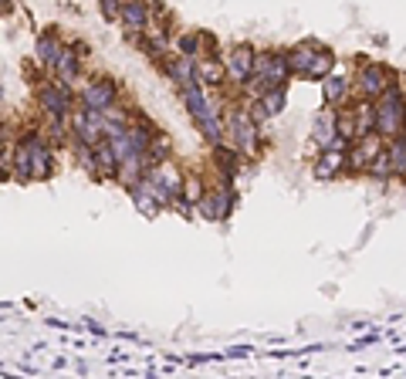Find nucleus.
I'll use <instances>...</instances> for the list:
<instances>
[{
	"mask_svg": "<svg viewBox=\"0 0 406 379\" xmlns=\"http://www.w3.org/2000/svg\"><path fill=\"white\" fill-rule=\"evenodd\" d=\"M180 98H183V105H187V112L194 115V122L200 126V133H203V139L213 146H224L227 142V129H224V119H220V112L213 109L210 95L203 92L200 85H187V88H180Z\"/></svg>",
	"mask_w": 406,
	"mask_h": 379,
	"instance_id": "f257e3e1",
	"label": "nucleus"
},
{
	"mask_svg": "<svg viewBox=\"0 0 406 379\" xmlns=\"http://www.w3.org/2000/svg\"><path fill=\"white\" fill-rule=\"evenodd\" d=\"M376 135H379L386 146L406 139V98L400 88L386 92L376 102Z\"/></svg>",
	"mask_w": 406,
	"mask_h": 379,
	"instance_id": "f03ea898",
	"label": "nucleus"
},
{
	"mask_svg": "<svg viewBox=\"0 0 406 379\" xmlns=\"http://www.w3.org/2000/svg\"><path fill=\"white\" fill-rule=\"evenodd\" d=\"M38 105H41V112L48 115V122H68L78 109L72 85H65V81H58V78L41 81L38 85Z\"/></svg>",
	"mask_w": 406,
	"mask_h": 379,
	"instance_id": "7ed1b4c3",
	"label": "nucleus"
},
{
	"mask_svg": "<svg viewBox=\"0 0 406 379\" xmlns=\"http://www.w3.org/2000/svg\"><path fill=\"white\" fill-rule=\"evenodd\" d=\"M224 129H227V142L241 156H254L257 152V122L251 119L248 105H234L231 115L224 119Z\"/></svg>",
	"mask_w": 406,
	"mask_h": 379,
	"instance_id": "20e7f679",
	"label": "nucleus"
},
{
	"mask_svg": "<svg viewBox=\"0 0 406 379\" xmlns=\"http://www.w3.org/2000/svg\"><path fill=\"white\" fill-rule=\"evenodd\" d=\"M352 88H356V95H359L363 102H379L386 92L396 88V75L389 72L386 65L369 61V65L359 68V75H356V81H352Z\"/></svg>",
	"mask_w": 406,
	"mask_h": 379,
	"instance_id": "39448f33",
	"label": "nucleus"
},
{
	"mask_svg": "<svg viewBox=\"0 0 406 379\" xmlns=\"http://www.w3.org/2000/svg\"><path fill=\"white\" fill-rule=\"evenodd\" d=\"M78 105H85L92 112H105V109L119 105V81L109 75H92L78 92Z\"/></svg>",
	"mask_w": 406,
	"mask_h": 379,
	"instance_id": "423d86ee",
	"label": "nucleus"
},
{
	"mask_svg": "<svg viewBox=\"0 0 406 379\" xmlns=\"http://www.w3.org/2000/svg\"><path fill=\"white\" fill-rule=\"evenodd\" d=\"M224 65H227V81H234V85H248L254 75V68H257V51H254V44H248V41H241V44H234L231 55L224 58Z\"/></svg>",
	"mask_w": 406,
	"mask_h": 379,
	"instance_id": "0eeeda50",
	"label": "nucleus"
},
{
	"mask_svg": "<svg viewBox=\"0 0 406 379\" xmlns=\"http://www.w3.org/2000/svg\"><path fill=\"white\" fill-rule=\"evenodd\" d=\"M44 135L38 129H27L18 135L14 142V180L18 183H34V146H38Z\"/></svg>",
	"mask_w": 406,
	"mask_h": 379,
	"instance_id": "6e6552de",
	"label": "nucleus"
},
{
	"mask_svg": "<svg viewBox=\"0 0 406 379\" xmlns=\"http://www.w3.org/2000/svg\"><path fill=\"white\" fill-rule=\"evenodd\" d=\"M200 213H203V220H213V224H220V220H227L234 210V187L227 180H220V183H213L207 190V197H203V204H200Z\"/></svg>",
	"mask_w": 406,
	"mask_h": 379,
	"instance_id": "1a4fd4ad",
	"label": "nucleus"
},
{
	"mask_svg": "<svg viewBox=\"0 0 406 379\" xmlns=\"http://www.w3.org/2000/svg\"><path fill=\"white\" fill-rule=\"evenodd\" d=\"M254 75L264 78L271 88H288L291 68H288L285 51H257V68H254Z\"/></svg>",
	"mask_w": 406,
	"mask_h": 379,
	"instance_id": "9d476101",
	"label": "nucleus"
},
{
	"mask_svg": "<svg viewBox=\"0 0 406 379\" xmlns=\"http://www.w3.org/2000/svg\"><path fill=\"white\" fill-rule=\"evenodd\" d=\"M311 139L322 152L335 146V139H339V112L335 109H325V105L318 109L315 122H311Z\"/></svg>",
	"mask_w": 406,
	"mask_h": 379,
	"instance_id": "9b49d317",
	"label": "nucleus"
},
{
	"mask_svg": "<svg viewBox=\"0 0 406 379\" xmlns=\"http://www.w3.org/2000/svg\"><path fill=\"white\" fill-rule=\"evenodd\" d=\"M386 149V142L379 139V135H369V139H356L352 142V149H349V170L356 173H369V166H372V159L379 156V152Z\"/></svg>",
	"mask_w": 406,
	"mask_h": 379,
	"instance_id": "f8f14e48",
	"label": "nucleus"
},
{
	"mask_svg": "<svg viewBox=\"0 0 406 379\" xmlns=\"http://www.w3.org/2000/svg\"><path fill=\"white\" fill-rule=\"evenodd\" d=\"M61 55H65V44H61V38H58V27H44L38 34V44H34L38 65H44V68L55 72V65H58Z\"/></svg>",
	"mask_w": 406,
	"mask_h": 379,
	"instance_id": "ddd939ff",
	"label": "nucleus"
},
{
	"mask_svg": "<svg viewBox=\"0 0 406 379\" xmlns=\"http://www.w3.org/2000/svg\"><path fill=\"white\" fill-rule=\"evenodd\" d=\"M318 41H298V44H291L288 51H285V58H288V68H291V75H298V78H305L309 75V68H311V61H315V55H318Z\"/></svg>",
	"mask_w": 406,
	"mask_h": 379,
	"instance_id": "4468645a",
	"label": "nucleus"
},
{
	"mask_svg": "<svg viewBox=\"0 0 406 379\" xmlns=\"http://www.w3.org/2000/svg\"><path fill=\"white\" fill-rule=\"evenodd\" d=\"M349 95H352V81L346 75H332L329 81H322V105L335 109V105H346Z\"/></svg>",
	"mask_w": 406,
	"mask_h": 379,
	"instance_id": "2eb2a0df",
	"label": "nucleus"
},
{
	"mask_svg": "<svg viewBox=\"0 0 406 379\" xmlns=\"http://www.w3.org/2000/svg\"><path fill=\"white\" fill-rule=\"evenodd\" d=\"M224 81H227V65H224V58H203L200 68H196V85H200V88H203V85L220 88Z\"/></svg>",
	"mask_w": 406,
	"mask_h": 379,
	"instance_id": "dca6fc26",
	"label": "nucleus"
},
{
	"mask_svg": "<svg viewBox=\"0 0 406 379\" xmlns=\"http://www.w3.org/2000/svg\"><path fill=\"white\" fill-rule=\"evenodd\" d=\"M342 170H349V152H335V149L318 152V159H315V176L318 180H332Z\"/></svg>",
	"mask_w": 406,
	"mask_h": 379,
	"instance_id": "f3484780",
	"label": "nucleus"
},
{
	"mask_svg": "<svg viewBox=\"0 0 406 379\" xmlns=\"http://www.w3.org/2000/svg\"><path fill=\"white\" fill-rule=\"evenodd\" d=\"M352 119H356V133L359 139H369V135H376V102H356L352 105Z\"/></svg>",
	"mask_w": 406,
	"mask_h": 379,
	"instance_id": "a211bd4d",
	"label": "nucleus"
},
{
	"mask_svg": "<svg viewBox=\"0 0 406 379\" xmlns=\"http://www.w3.org/2000/svg\"><path fill=\"white\" fill-rule=\"evenodd\" d=\"M210 156H213V163L220 166V173H224V180L231 183L234 176H237V163H241V152L234 149L231 142H224V146H213Z\"/></svg>",
	"mask_w": 406,
	"mask_h": 379,
	"instance_id": "6ab92c4d",
	"label": "nucleus"
},
{
	"mask_svg": "<svg viewBox=\"0 0 406 379\" xmlns=\"http://www.w3.org/2000/svg\"><path fill=\"white\" fill-rule=\"evenodd\" d=\"M55 176V149L48 146V139H41L34 146V183L38 180H51Z\"/></svg>",
	"mask_w": 406,
	"mask_h": 379,
	"instance_id": "aec40b11",
	"label": "nucleus"
},
{
	"mask_svg": "<svg viewBox=\"0 0 406 379\" xmlns=\"http://www.w3.org/2000/svg\"><path fill=\"white\" fill-rule=\"evenodd\" d=\"M332 72H335V55H332L329 48L322 44L318 48V55H315V61H311V68H309V81H329Z\"/></svg>",
	"mask_w": 406,
	"mask_h": 379,
	"instance_id": "412c9836",
	"label": "nucleus"
},
{
	"mask_svg": "<svg viewBox=\"0 0 406 379\" xmlns=\"http://www.w3.org/2000/svg\"><path fill=\"white\" fill-rule=\"evenodd\" d=\"M95 163H98V180H119V159L109 142L95 146Z\"/></svg>",
	"mask_w": 406,
	"mask_h": 379,
	"instance_id": "4be33fe9",
	"label": "nucleus"
},
{
	"mask_svg": "<svg viewBox=\"0 0 406 379\" xmlns=\"http://www.w3.org/2000/svg\"><path fill=\"white\" fill-rule=\"evenodd\" d=\"M129 197H133L135 210H139L142 217H149V220H153V217H159V210H163V207H159V200L149 193V187H146V183H139L135 190H129Z\"/></svg>",
	"mask_w": 406,
	"mask_h": 379,
	"instance_id": "5701e85b",
	"label": "nucleus"
},
{
	"mask_svg": "<svg viewBox=\"0 0 406 379\" xmlns=\"http://www.w3.org/2000/svg\"><path fill=\"white\" fill-rule=\"evenodd\" d=\"M78 72H81V58H78L72 48H65V55H61L58 65H55V78L65 81V85H72V81L78 78Z\"/></svg>",
	"mask_w": 406,
	"mask_h": 379,
	"instance_id": "b1692460",
	"label": "nucleus"
},
{
	"mask_svg": "<svg viewBox=\"0 0 406 379\" xmlns=\"http://www.w3.org/2000/svg\"><path fill=\"white\" fill-rule=\"evenodd\" d=\"M170 156H173V139H170L166 133H156L153 146H149V170L163 166V163H173Z\"/></svg>",
	"mask_w": 406,
	"mask_h": 379,
	"instance_id": "393cba45",
	"label": "nucleus"
},
{
	"mask_svg": "<svg viewBox=\"0 0 406 379\" xmlns=\"http://www.w3.org/2000/svg\"><path fill=\"white\" fill-rule=\"evenodd\" d=\"M203 197H207L203 180H200L196 173H187V180H183V204H187V207H200Z\"/></svg>",
	"mask_w": 406,
	"mask_h": 379,
	"instance_id": "a878e982",
	"label": "nucleus"
},
{
	"mask_svg": "<svg viewBox=\"0 0 406 379\" xmlns=\"http://www.w3.org/2000/svg\"><path fill=\"white\" fill-rule=\"evenodd\" d=\"M176 44V55L183 58H200V44H203V31H187L173 41Z\"/></svg>",
	"mask_w": 406,
	"mask_h": 379,
	"instance_id": "bb28decb",
	"label": "nucleus"
},
{
	"mask_svg": "<svg viewBox=\"0 0 406 379\" xmlns=\"http://www.w3.org/2000/svg\"><path fill=\"white\" fill-rule=\"evenodd\" d=\"M257 102H261L264 115H268V119H274V115L285 112V105H288V88H274V92H268L264 98H257Z\"/></svg>",
	"mask_w": 406,
	"mask_h": 379,
	"instance_id": "cd10ccee",
	"label": "nucleus"
},
{
	"mask_svg": "<svg viewBox=\"0 0 406 379\" xmlns=\"http://www.w3.org/2000/svg\"><path fill=\"white\" fill-rule=\"evenodd\" d=\"M369 176L372 180H393L396 173H393V159H389V152L383 149L376 159H372V166H369Z\"/></svg>",
	"mask_w": 406,
	"mask_h": 379,
	"instance_id": "c85d7f7f",
	"label": "nucleus"
},
{
	"mask_svg": "<svg viewBox=\"0 0 406 379\" xmlns=\"http://www.w3.org/2000/svg\"><path fill=\"white\" fill-rule=\"evenodd\" d=\"M102 14H105V20H119V24H122V4H116V0H102Z\"/></svg>",
	"mask_w": 406,
	"mask_h": 379,
	"instance_id": "c756f323",
	"label": "nucleus"
},
{
	"mask_svg": "<svg viewBox=\"0 0 406 379\" xmlns=\"http://www.w3.org/2000/svg\"><path fill=\"white\" fill-rule=\"evenodd\" d=\"M224 356H227V359H248V356H251V345H234Z\"/></svg>",
	"mask_w": 406,
	"mask_h": 379,
	"instance_id": "7c9ffc66",
	"label": "nucleus"
},
{
	"mask_svg": "<svg viewBox=\"0 0 406 379\" xmlns=\"http://www.w3.org/2000/svg\"><path fill=\"white\" fill-rule=\"evenodd\" d=\"M48 325H51V328H68V332H81L78 325H72V322H61V319H48Z\"/></svg>",
	"mask_w": 406,
	"mask_h": 379,
	"instance_id": "2f4dec72",
	"label": "nucleus"
},
{
	"mask_svg": "<svg viewBox=\"0 0 406 379\" xmlns=\"http://www.w3.org/2000/svg\"><path fill=\"white\" fill-rule=\"evenodd\" d=\"M85 328H88V332H92V335H98V339H102V335H105V328H102V325H98V322H85Z\"/></svg>",
	"mask_w": 406,
	"mask_h": 379,
	"instance_id": "473e14b6",
	"label": "nucleus"
}]
</instances>
